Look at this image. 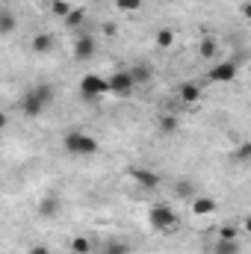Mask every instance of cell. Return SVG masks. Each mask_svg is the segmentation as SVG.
I'll return each mask as SVG.
<instances>
[{
    "label": "cell",
    "mask_w": 251,
    "mask_h": 254,
    "mask_svg": "<svg viewBox=\"0 0 251 254\" xmlns=\"http://www.w3.org/2000/svg\"><path fill=\"white\" fill-rule=\"evenodd\" d=\"M189 210H192V216H213L219 210V204H216L213 195H195L189 201Z\"/></svg>",
    "instance_id": "cell-10"
},
{
    "label": "cell",
    "mask_w": 251,
    "mask_h": 254,
    "mask_svg": "<svg viewBox=\"0 0 251 254\" xmlns=\"http://www.w3.org/2000/svg\"><path fill=\"white\" fill-rule=\"evenodd\" d=\"M243 252V246H240V240H234V243H225V240H216V246H213V254H240Z\"/></svg>",
    "instance_id": "cell-21"
},
{
    "label": "cell",
    "mask_w": 251,
    "mask_h": 254,
    "mask_svg": "<svg viewBox=\"0 0 251 254\" xmlns=\"http://www.w3.org/2000/svg\"><path fill=\"white\" fill-rule=\"evenodd\" d=\"M240 15H243V18H249V15H251V3H249V0H243V3H240Z\"/></svg>",
    "instance_id": "cell-29"
},
{
    "label": "cell",
    "mask_w": 251,
    "mask_h": 254,
    "mask_svg": "<svg viewBox=\"0 0 251 254\" xmlns=\"http://www.w3.org/2000/svg\"><path fill=\"white\" fill-rule=\"evenodd\" d=\"M219 240H225V243L240 240V228H237V225H225V228H219Z\"/></svg>",
    "instance_id": "cell-25"
},
{
    "label": "cell",
    "mask_w": 251,
    "mask_h": 254,
    "mask_svg": "<svg viewBox=\"0 0 251 254\" xmlns=\"http://www.w3.org/2000/svg\"><path fill=\"white\" fill-rule=\"evenodd\" d=\"M175 39H178V36H175L172 27H160L157 36H154V45H157L160 51H169V48H175Z\"/></svg>",
    "instance_id": "cell-16"
},
{
    "label": "cell",
    "mask_w": 251,
    "mask_h": 254,
    "mask_svg": "<svg viewBox=\"0 0 251 254\" xmlns=\"http://www.w3.org/2000/svg\"><path fill=\"white\" fill-rule=\"evenodd\" d=\"M68 249H71V254H92V240L83 237V234H77V237H71Z\"/></svg>",
    "instance_id": "cell-18"
},
{
    "label": "cell",
    "mask_w": 251,
    "mask_h": 254,
    "mask_svg": "<svg viewBox=\"0 0 251 254\" xmlns=\"http://www.w3.org/2000/svg\"><path fill=\"white\" fill-rule=\"evenodd\" d=\"M45 110H48V107L39 101V95H36L33 89L21 98V113H24L27 119H39V116H45Z\"/></svg>",
    "instance_id": "cell-9"
},
{
    "label": "cell",
    "mask_w": 251,
    "mask_h": 254,
    "mask_svg": "<svg viewBox=\"0 0 251 254\" xmlns=\"http://www.w3.org/2000/svg\"><path fill=\"white\" fill-rule=\"evenodd\" d=\"M80 95H83L86 101L104 98V95H107V77H101V74H83V77H80Z\"/></svg>",
    "instance_id": "cell-5"
},
{
    "label": "cell",
    "mask_w": 251,
    "mask_h": 254,
    "mask_svg": "<svg viewBox=\"0 0 251 254\" xmlns=\"http://www.w3.org/2000/svg\"><path fill=\"white\" fill-rule=\"evenodd\" d=\"M133 249L127 246L125 240H110L107 246H104V254H130Z\"/></svg>",
    "instance_id": "cell-23"
},
{
    "label": "cell",
    "mask_w": 251,
    "mask_h": 254,
    "mask_svg": "<svg viewBox=\"0 0 251 254\" xmlns=\"http://www.w3.org/2000/svg\"><path fill=\"white\" fill-rule=\"evenodd\" d=\"M86 3H98V0H86Z\"/></svg>",
    "instance_id": "cell-32"
},
{
    "label": "cell",
    "mask_w": 251,
    "mask_h": 254,
    "mask_svg": "<svg viewBox=\"0 0 251 254\" xmlns=\"http://www.w3.org/2000/svg\"><path fill=\"white\" fill-rule=\"evenodd\" d=\"M48 9H51V15H54V18H60V21H63L65 15L71 12V3H68V0H51V3H48Z\"/></svg>",
    "instance_id": "cell-22"
},
{
    "label": "cell",
    "mask_w": 251,
    "mask_h": 254,
    "mask_svg": "<svg viewBox=\"0 0 251 254\" xmlns=\"http://www.w3.org/2000/svg\"><path fill=\"white\" fill-rule=\"evenodd\" d=\"M175 195H181V198H187V201H192V198L198 195V190H195V184H192L189 178H181V181L175 184Z\"/></svg>",
    "instance_id": "cell-19"
},
{
    "label": "cell",
    "mask_w": 251,
    "mask_h": 254,
    "mask_svg": "<svg viewBox=\"0 0 251 254\" xmlns=\"http://www.w3.org/2000/svg\"><path fill=\"white\" fill-rule=\"evenodd\" d=\"M101 33H107V36H119V24H113V21H107V24L101 27Z\"/></svg>",
    "instance_id": "cell-28"
},
{
    "label": "cell",
    "mask_w": 251,
    "mask_h": 254,
    "mask_svg": "<svg viewBox=\"0 0 251 254\" xmlns=\"http://www.w3.org/2000/svg\"><path fill=\"white\" fill-rule=\"evenodd\" d=\"M36 213H39L42 219H57V216L63 213V198H60V195H45V198H39Z\"/></svg>",
    "instance_id": "cell-8"
},
{
    "label": "cell",
    "mask_w": 251,
    "mask_h": 254,
    "mask_svg": "<svg viewBox=\"0 0 251 254\" xmlns=\"http://www.w3.org/2000/svg\"><path fill=\"white\" fill-rule=\"evenodd\" d=\"M63 27L68 33H83V30H86V9L71 6V12L63 18Z\"/></svg>",
    "instance_id": "cell-12"
},
{
    "label": "cell",
    "mask_w": 251,
    "mask_h": 254,
    "mask_svg": "<svg viewBox=\"0 0 251 254\" xmlns=\"http://www.w3.org/2000/svg\"><path fill=\"white\" fill-rule=\"evenodd\" d=\"M127 74H130V80H133V86L139 89V86H148L151 80H154V65L148 63H136L127 68Z\"/></svg>",
    "instance_id": "cell-11"
},
{
    "label": "cell",
    "mask_w": 251,
    "mask_h": 254,
    "mask_svg": "<svg viewBox=\"0 0 251 254\" xmlns=\"http://www.w3.org/2000/svg\"><path fill=\"white\" fill-rule=\"evenodd\" d=\"M71 54H74V60L77 63H86V60H92L95 54H98V39L89 33V30H83V33H77V39H74V48H71Z\"/></svg>",
    "instance_id": "cell-4"
},
{
    "label": "cell",
    "mask_w": 251,
    "mask_h": 254,
    "mask_svg": "<svg viewBox=\"0 0 251 254\" xmlns=\"http://www.w3.org/2000/svg\"><path fill=\"white\" fill-rule=\"evenodd\" d=\"M116 9L125 12V15H133V12L142 9V0H116Z\"/></svg>",
    "instance_id": "cell-24"
},
{
    "label": "cell",
    "mask_w": 251,
    "mask_h": 254,
    "mask_svg": "<svg viewBox=\"0 0 251 254\" xmlns=\"http://www.w3.org/2000/svg\"><path fill=\"white\" fill-rule=\"evenodd\" d=\"M27 254H54L51 252V246H45V243H36V246H30V252Z\"/></svg>",
    "instance_id": "cell-27"
},
{
    "label": "cell",
    "mask_w": 251,
    "mask_h": 254,
    "mask_svg": "<svg viewBox=\"0 0 251 254\" xmlns=\"http://www.w3.org/2000/svg\"><path fill=\"white\" fill-rule=\"evenodd\" d=\"M249 157H251V142L237 145V151H234V160H240V163H249Z\"/></svg>",
    "instance_id": "cell-26"
},
{
    "label": "cell",
    "mask_w": 251,
    "mask_h": 254,
    "mask_svg": "<svg viewBox=\"0 0 251 254\" xmlns=\"http://www.w3.org/2000/svg\"><path fill=\"white\" fill-rule=\"evenodd\" d=\"M148 219H151V225H154L157 231H166V234L178 228V213H175L169 204H154Z\"/></svg>",
    "instance_id": "cell-3"
},
{
    "label": "cell",
    "mask_w": 251,
    "mask_h": 254,
    "mask_svg": "<svg viewBox=\"0 0 251 254\" xmlns=\"http://www.w3.org/2000/svg\"><path fill=\"white\" fill-rule=\"evenodd\" d=\"M6 125H9V116H6V113H3V110H0V133H3V130H6Z\"/></svg>",
    "instance_id": "cell-30"
},
{
    "label": "cell",
    "mask_w": 251,
    "mask_h": 254,
    "mask_svg": "<svg viewBox=\"0 0 251 254\" xmlns=\"http://www.w3.org/2000/svg\"><path fill=\"white\" fill-rule=\"evenodd\" d=\"M198 57H201V60H216V57H219V45H216L213 36H204V39H201V45H198Z\"/></svg>",
    "instance_id": "cell-17"
},
{
    "label": "cell",
    "mask_w": 251,
    "mask_h": 254,
    "mask_svg": "<svg viewBox=\"0 0 251 254\" xmlns=\"http://www.w3.org/2000/svg\"><path fill=\"white\" fill-rule=\"evenodd\" d=\"M237 74H240V65L228 57V60H222V63L213 65V68L204 74V80H207V83H216V86H222V83H234V80H237Z\"/></svg>",
    "instance_id": "cell-2"
},
{
    "label": "cell",
    "mask_w": 251,
    "mask_h": 254,
    "mask_svg": "<svg viewBox=\"0 0 251 254\" xmlns=\"http://www.w3.org/2000/svg\"><path fill=\"white\" fill-rule=\"evenodd\" d=\"M18 30V18L9 12V9H3V18H0V36H12Z\"/></svg>",
    "instance_id": "cell-20"
},
{
    "label": "cell",
    "mask_w": 251,
    "mask_h": 254,
    "mask_svg": "<svg viewBox=\"0 0 251 254\" xmlns=\"http://www.w3.org/2000/svg\"><path fill=\"white\" fill-rule=\"evenodd\" d=\"M178 98H181V104L195 107V104L201 101V86H198V83H192V80H184V83L178 86Z\"/></svg>",
    "instance_id": "cell-13"
},
{
    "label": "cell",
    "mask_w": 251,
    "mask_h": 254,
    "mask_svg": "<svg viewBox=\"0 0 251 254\" xmlns=\"http://www.w3.org/2000/svg\"><path fill=\"white\" fill-rule=\"evenodd\" d=\"M130 178H133V184L142 192H154L163 184V175H157L154 169H145V166H133L130 169Z\"/></svg>",
    "instance_id": "cell-7"
},
{
    "label": "cell",
    "mask_w": 251,
    "mask_h": 254,
    "mask_svg": "<svg viewBox=\"0 0 251 254\" xmlns=\"http://www.w3.org/2000/svg\"><path fill=\"white\" fill-rule=\"evenodd\" d=\"M136 92V86H133V80H130V74L125 71H116V74H110L107 77V95H116V98H130Z\"/></svg>",
    "instance_id": "cell-6"
},
{
    "label": "cell",
    "mask_w": 251,
    "mask_h": 254,
    "mask_svg": "<svg viewBox=\"0 0 251 254\" xmlns=\"http://www.w3.org/2000/svg\"><path fill=\"white\" fill-rule=\"evenodd\" d=\"M54 36L51 33H36L33 36V42H30V48H33V54H39V57H48L51 51H54Z\"/></svg>",
    "instance_id": "cell-14"
},
{
    "label": "cell",
    "mask_w": 251,
    "mask_h": 254,
    "mask_svg": "<svg viewBox=\"0 0 251 254\" xmlns=\"http://www.w3.org/2000/svg\"><path fill=\"white\" fill-rule=\"evenodd\" d=\"M0 18H3V6H0Z\"/></svg>",
    "instance_id": "cell-31"
},
{
    "label": "cell",
    "mask_w": 251,
    "mask_h": 254,
    "mask_svg": "<svg viewBox=\"0 0 251 254\" xmlns=\"http://www.w3.org/2000/svg\"><path fill=\"white\" fill-rule=\"evenodd\" d=\"M63 148L68 157H95L98 151H101V142L92 136V133H86V130H68L63 136Z\"/></svg>",
    "instance_id": "cell-1"
},
{
    "label": "cell",
    "mask_w": 251,
    "mask_h": 254,
    "mask_svg": "<svg viewBox=\"0 0 251 254\" xmlns=\"http://www.w3.org/2000/svg\"><path fill=\"white\" fill-rule=\"evenodd\" d=\"M157 130H160L163 136H172V133H178V130H181V119H178V116H172V113H166V116H160V119H157Z\"/></svg>",
    "instance_id": "cell-15"
}]
</instances>
